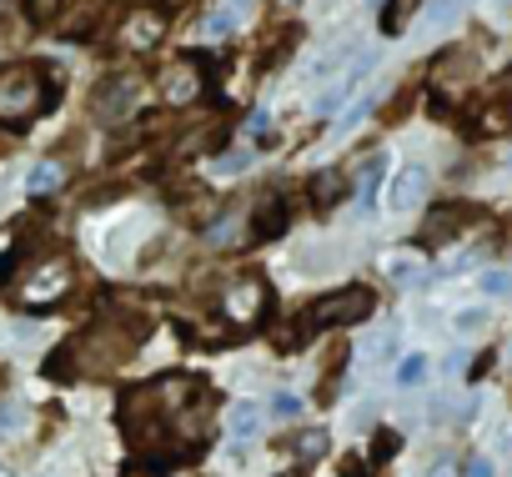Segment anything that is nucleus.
I'll use <instances>...</instances> for the list:
<instances>
[{
  "instance_id": "2eb2a0df",
  "label": "nucleus",
  "mask_w": 512,
  "mask_h": 477,
  "mask_svg": "<svg viewBox=\"0 0 512 477\" xmlns=\"http://www.w3.org/2000/svg\"><path fill=\"white\" fill-rule=\"evenodd\" d=\"M382 176H387V156H382V151L362 156V166H357V206H362V211L372 206V196H377Z\"/></svg>"
},
{
  "instance_id": "2f4dec72",
  "label": "nucleus",
  "mask_w": 512,
  "mask_h": 477,
  "mask_svg": "<svg viewBox=\"0 0 512 477\" xmlns=\"http://www.w3.org/2000/svg\"><path fill=\"white\" fill-rule=\"evenodd\" d=\"M297 6H302V0H272V11H277V16H292Z\"/></svg>"
},
{
  "instance_id": "20e7f679",
  "label": "nucleus",
  "mask_w": 512,
  "mask_h": 477,
  "mask_svg": "<svg viewBox=\"0 0 512 477\" xmlns=\"http://www.w3.org/2000/svg\"><path fill=\"white\" fill-rule=\"evenodd\" d=\"M372 307H377V297H372V287H342V292H327V297H317L307 312H302V327L307 332H332V327H357L362 317H372Z\"/></svg>"
},
{
  "instance_id": "4468645a",
  "label": "nucleus",
  "mask_w": 512,
  "mask_h": 477,
  "mask_svg": "<svg viewBox=\"0 0 512 477\" xmlns=\"http://www.w3.org/2000/svg\"><path fill=\"white\" fill-rule=\"evenodd\" d=\"M171 427H176V442H201L206 437V427H211V402L201 397V392H191L176 412H171Z\"/></svg>"
},
{
  "instance_id": "4c0bfd02",
  "label": "nucleus",
  "mask_w": 512,
  "mask_h": 477,
  "mask_svg": "<svg viewBox=\"0 0 512 477\" xmlns=\"http://www.w3.org/2000/svg\"><path fill=\"white\" fill-rule=\"evenodd\" d=\"M502 6H512V0H502Z\"/></svg>"
},
{
  "instance_id": "7ed1b4c3",
  "label": "nucleus",
  "mask_w": 512,
  "mask_h": 477,
  "mask_svg": "<svg viewBox=\"0 0 512 477\" xmlns=\"http://www.w3.org/2000/svg\"><path fill=\"white\" fill-rule=\"evenodd\" d=\"M51 81L41 66H6L0 71V121L16 126V121H31L51 106Z\"/></svg>"
},
{
  "instance_id": "5701e85b",
  "label": "nucleus",
  "mask_w": 512,
  "mask_h": 477,
  "mask_svg": "<svg viewBox=\"0 0 512 477\" xmlns=\"http://www.w3.org/2000/svg\"><path fill=\"white\" fill-rule=\"evenodd\" d=\"M26 6H31V21H36V26H61L66 0H26Z\"/></svg>"
},
{
  "instance_id": "f704fd0d",
  "label": "nucleus",
  "mask_w": 512,
  "mask_h": 477,
  "mask_svg": "<svg viewBox=\"0 0 512 477\" xmlns=\"http://www.w3.org/2000/svg\"><path fill=\"white\" fill-rule=\"evenodd\" d=\"M226 6H231V11H236V16H241V11H246V6H251V0H226Z\"/></svg>"
},
{
  "instance_id": "cd10ccee",
  "label": "nucleus",
  "mask_w": 512,
  "mask_h": 477,
  "mask_svg": "<svg viewBox=\"0 0 512 477\" xmlns=\"http://www.w3.org/2000/svg\"><path fill=\"white\" fill-rule=\"evenodd\" d=\"M272 412H277V417H282V422H292V417H297V412H302V402H297V397H292V392H277V402H272Z\"/></svg>"
},
{
  "instance_id": "7c9ffc66",
  "label": "nucleus",
  "mask_w": 512,
  "mask_h": 477,
  "mask_svg": "<svg viewBox=\"0 0 512 477\" xmlns=\"http://www.w3.org/2000/svg\"><path fill=\"white\" fill-rule=\"evenodd\" d=\"M482 322H487L482 312H462V322H457V327H462V332H472V327H482Z\"/></svg>"
},
{
  "instance_id": "0eeeda50",
  "label": "nucleus",
  "mask_w": 512,
  "mask_h": 477,
  "mask_svg": "<svg viewBox=\"0 0 512 477\" xmlns=\"http://www.w3.org/2000/svg\"><path fill=\"white\" fill-rule=\"evenodd\" d=\"M161 101L166 106H191L201 91H206V71H201V61H191V56H181V61H171L166 71H161Z\"/></svg>"
},
{
  "instance_id": "4be33fe9",
  "label": "nucleus",
  "mask_w": 512,
  "mask_h": 477,
  "mask_svg": "<svg viewBox=\"0 0 512 477\" xmlns=\"http://www.w3.org/2000/svg\"><path fill=\"white\" fill-rule=\"evenodd\" d=\"M387 277H392L397 287H417V282H422L427 272H422L417 262H407V257H392V262H387Z\"/></svg>"
},
{
  "instance_id": "c9c22d12",
  "label": "nucleus",
  "mask_w": 512,
  "mask_h": 477,
  "mask_svg": "<svg viewBox=\"0 0 512 477\" xmlns=\"http://www.w3.org/2000/svg\"><path fill=\"white\" fill-rule=\"evenodd\" d=\"M161 6H166V11H181V6H186V0H161Z\"/></svg>"
},
{
  "instance_id": "473e14b6",
  "label": "nucleus",
  "mask_w": 512,
  "mask_h": 477,
  "mask_svg": "<svg viewBox=\"0 0 512 477\" xmlns=\"http://www.w3.org/2000/svg\"><path fill=\"white\" fill-rule=\"evenodd\" d=\"M467 477H492V467H487V462H472V467H467Z\"/></svg>"
},
{
  "instance_id": "f257e3e1",
  "label": "nucleus",
  "mask_w": 512,
  "mask_h": 477,
  "mask_svg": "<svg viewBox=\"0 0 512 477\" xmlns=\"http://www.w3.org/2000/svg\"><path fill=\"white\" fill-rule=\"evenodd\" d=\"M136 347H141V322H131V317H106V322L86 327V332L51 362V372H61V377H106V372H116L121 362H131Z\"/></svg>"
},
{
  "instance_id": "dca6fc26",
  "label": "nucleus",
  "mask_w": 512,
  "mask_h": 477,
  "mask_svg": "<svg viewBox=\"0 0 512 477\" xmlns=\"http://www.w3.org/2000/svg\"><path fill=\"white\" fill-rule=\"evenodd\" d=\"M226 432H231V442H251L256 432H262V407H256V402H236L226 412Z\"/></svg>"
},
{
  "instance_id": "58836bf2",
  "label": "nucleus",
  "mask_w": 512,
  "mask_h": 477,
  "mask_svg": "<svg viewBox=\"0 0 512 477\" xmlns=\"http://www.w3.org/2000/svg\"><path fill=\"white\" fill-rule=\"evenodd\" d=\"M507 442H512V437H507Z\"/></svg>"
},
{
  "instance_id": "e433bc0d",
  "label": "nucleus",
  "mask_w": 512,
  "mask_h": 477,
  "mask_svg": "<svg viewBox=\"0 0 512 477\" xmlns=\"http://www.w3.org/2000/svg\"><path fill=\"white\" fill-rule=\"evenodd\" d=\"M0 477H11V472H6V467H0Z\"/></svg>"
},
{
  "instance_id": "412c9836",
  "label": "nucleus",
  "mask_w": 512,
  "mask_h": 477,
  "mask_svg": "<svg viewBox=\"0 0 512 477\" xmlns=\"http://www.w3.org/2000/svg\"><path fill=\"white\" fill-rule=\"evenodd\" d=\"M337 196H342V176H337V171H322V176L312 181V201H317V211L332 206Z\"/></svg>"
},
{
  "instance_id": "393cba45",
  "label": "nucleus",
  "mask_w": 512,
  "mask_h": 477,
  "mask_svg": "<svg viewBox=\"0 0 512 477\" xmlns=\"http://www.w3.org/2000/svg\"><path fill=\"white\" fill-rule=\"evenodd\" d=\"M422 377H427V357H407V362L397 367V382H402V387H417Z\"/></svg>"
},
{
  "instance_id": "c85d7f7f",
  "label": "nucleus",
  "mask_w": 512,
  "mask_h": 477,
  "mask_svg": "<svg viewBox=\"0 0 512 477\" xmlns=\"http://www.w3.org/2000/svg\"><path fill=\"white\" fill-rule=\"evenodd\" d=\"M251 136H256V141H267V136H272V116H267V111H256V116H251Z\"/></svg>"
},
{
  "instance_id": "39448f33",
  "label": "nucleus",
  "mask_w": 512,
  "mask_h": 477,
  "mask_svg": "<svg viewBox=\"0 0 512 477\" xmlns=\"http://www.w3.org/2000/svg\"><path fill=\"white\" fill-rule=\"evenodd\" d=\"M477 71H482V56H477V51H467V46L442 51L437 66H432V96H437L442 106H457V101L477 86Z\"/></svg>"
},
{
  "instance_id": "1a4fd4ad",
  "label": "nucleus",
  "mask_w": 512,
  "mask_h": 477,
  "mask_svg": "<svg viewBox=\"0 0 512 477\" xmlns=\"http://www.w3.org/2000/svg\"><path fill=\"white\" fill-rule=\"evenodd\" d=\"M136 96H141V81L136 76H106L96 86V96H91V116L96 121H121L136 106Z\"/></svg>"
},
{
  "instance_id": "a878e982",
  "label": "nucleus",
  "mask_w": 512,
  "mask_h": 477,
  "mask_svg": "<svg viewBox=\"0 0 512 477\" xmlns=\"http://www.w3.org/2000/svg\"><path fill=\"white\" fill-rule=\"evenodd\" d=\"M246 161H251V151H221L216 156V171L221 176H236V171H246Z\"/></svg>"
},
{
  "instance_id": "aec40b11",
  "label": "nucleus",
  "mask_w": 512,
  "mask_h": 477,
  "mask_svg": "<svg viewBox=\"0 0 512 477\" xmlns=\"http://www.w3.org/2000/svg\"><path fill=\"white\" fill-rule=\"evenodd\" d=\"M287 231V206L282 201H262V216H256V236H277Z\"/></svg>"
},
{
  "instance_id": "bb28decb",
  "label": "nucleus",
  "mask_w": 512,
  "mask_h": 477,
  "mask_svg": "<svg viewBox=\"0 0 512 477\" xmlns=\"http://www.w3.org/2000/svg\"><path fill=\"white\" fill-rule=\"evenodd\" d=\"M477 287H482L487 297H507V292H512V277H507V272H482Z\"/></svg>"
},
{
  "instance_id": "f3484780",
  "label": "nucleus",
  "mask_w": 512,
  "mask_h": 477,
  "mask_svg": "<svg viewBox=\"0 0 512 477\" xmlns=\"http://www.w3.org/2000/svg\"><path fill=\"white\" fill-rule=\"evenodd\" d=\"M61 181H66V171H61L56 161H41V166H36V171L26 176V191H31V196H51V191H56Z\"/></svg>"
},
{
  "instance_id": "423d86ee",
  "label": "nucleus",
  "mask_w": 512,
  "mask_h": 477,
  "mask_svg": "<svg viewBox=\"0 0 512 477\" xmlns=\"http://www.w3.org/2000/svg\"><path fill=\"white\" fill-rule=\"evenodd\" d=\"M71 282H76V267H71V257H46L21 287H16V302L21 307H31V312H46V307H56L66 292H71Z\"/></svg>"
},
{
  "instance_id": "a211bd4d",
  "label": "nucleus",
  "mask_w": 512,
  "mask_h": 477,
  "mask_svg": "<svg viewBox=\"0 0 512 477\" xmlns=\"http://www.w3.org/2000/svg\"><path fill=\"white\" fill-rule=\"evenodd\" d=\"M292 452H297V462H317V457L327 452V432H322V427L297 432V437H292Z\"/></svg>"
},
{
  "instance_id": "ea45409f",
  "label": "nucleus",
  "mask_w": 512,
  "mask_h": 477,
  "mask_svg": "<svg viewBox=\"0 0 512 477\" xmlns=\"http://www.w3.org/2000/svg\"><path fill=\"white\" fill-rule=\"evenodd\" d=\"M442 477H447V472H442Z\"/></svg>"
},
{
  "instance_id": "6ab92c4d",
  "label": "nucleus",
  "mask_w": 512,
  "mask_h": 477,
  "mask_svg": "<svg viewBox=\"0 0 512 477\" xmlns=\"http://www.w3.org/2000/svg\"><path fill=\"white\" fill-rule=\"evenodd\" d=\"M422 6V0H387V16H382V31L387 36H397V31H407V21H412V11Z\"/></svg>"
},
{
  "instance_id": "ddd939ff",
  "label": "nucleus",
  "mask_w": 512,
  "mask_h": 477,
  "mask_svg": "<svg viewBox=\"0 0 512 477\" xmlns=\"http://www.w3.org/2000/svg\"><path fill=\"white\" fill-rule=\"evenodd\" d=\"M161 36H166V16L151 11V6H141V11H131V16L121 21V46H126V51H156Z\"/></svg>"
},
{
  "instance_id": "9b49d317",
  "label": "nucleus",
  "mask_w": 512,
  "mask_h": 477,
  "mask_svg": "<svg viewBox=\"0 0 512 477\" xmlns=\"http://www.w3.org/2000/svg\"><path fill=\"white\" fill-rule=\"evenodd\" d=\"M472 221H477V206H467V201L437 206V211L422 221V242H427V247H442V242H452V236H457L462 226H472Z\"/></svg>"
},
{
  "instance_id": "c756f323",
  "label": "nucleus",
  "mask_w": 512,
  "mask_h": 477,
  "mask_svg": "<svg viewBox=\"0 0 512 477\" xmlns=\"http://www.w3.org/2000/svg\"><path fill=\"white\" fill-rule=\"evenodd\" d=\"M362 352H367V357H387V352H392V337H372Z\"/></svg>"
},
{
  "instance_id": "f03ea898",
  "label": "nucleus",
  "mask_w": 512,
  "mask_h": 477,
  "mask_svg": "<svg viewBox=\"0 0 512 477\" xmlns=\"http://www.w3.org/2000/svg\"><path fill=\"white\" fill-rule=\"evenodd\" d=\"M186 382H146V387H131L126 392V402H121V422H126V437L141 447V452H151V447H161L166 442V407L176 402V392H181Z\"/></svg>"
},
{
  "instance_id": "b1692460",
  "label": "nucleus",
  "mask_w": 512,
  "mask_h": 477,
  "mask_svg": "<svg viewBox=\"0 0 512 477\" xmlns=\"http://www.w3.org/2000/svg\"><path fill=\"white\" fill-rule=\"evenodd\" d=\"M231 26H236V11L226 6V11H216V16H206V21H201V36H226Z\"/></svg>"
},
{
  "instance_id": "6e6552de",
  "label": "nucleus",
  "mask_w": 512,
  "mask_h": 477,
  "mask_svg": "<svg viewBox=\"0 0 512 477\" xmlns=\"http://www.w3.org/2000/svg\"><path fill=\"white\" fill-rule=\"evenodd\" d=\"M221 312H226V322L251 327L256 317L267 312V287H262V277H236V282L226 287V297H221Z\"/></svg>"
},
{
  "instance_id": "72a5a7b5",
  "label": "nucleus",
  "mask_w": 512,
  "mask_h": 477,
  "mask_svg": "<svg viewBox=\"0 0 512 477\" xmlns=\"http://www.w3.org/2000/svg\"><path fill=\"white\" fill-rule=\"evenodd\" d=\"M11 11H16V0H0V26L11 21Z\"/></svg>"
},
{
  "instance_id": "9d476101",
  "label": "nucleus",
  "mask_w": 512,
  "mask_h": 477,
  "mask_svg": "<svg viewBox=\"0 0 512 477\" xmlns=\"http://www.w3.org/2000/svg\"><path fill=\"white\" fill-rule=\"evenodd\" d=\"M427 191H432V176H427V166H402L397 176H392V186H387V211H417L422 201H427Z\"/></svg>"
},
{
  "instance_id": "f8f14e48",
  "label": "nucleus",
  "mask_w": 512,
  "mask_h": 477,
  "mask_svg": "<svg viewBox=\"0 0 512 477\" xmlns=\"http://www.w3.org/2000/svg\"><path fill=\"white\" fill-rule=\"evenodd\" d=\"M477 126H482L487 136H512V71L497 76V86L487 91V101H482V111H477Z\"/></svg>"
}]
</instances>
